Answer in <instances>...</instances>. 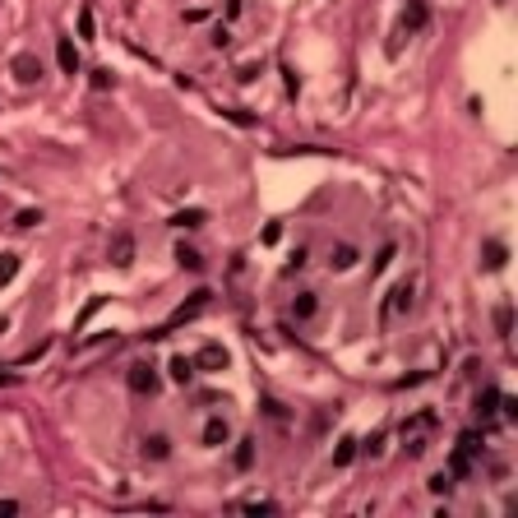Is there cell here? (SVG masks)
<instances>
[{"mask_svg":"<svg viewBox=\"0 0 518 518\" xmlns=\"http://www.w3.org/2000/svg\"><path fill=\"white\" fill-rule=\"evenodd\" d=\"M125 384H130V394H139V398L148 394V398H153L157 389H162V375H157L148 361H135V366L125 370Z\"/></svg>","mask_w":518,"mask_h":518,"instance_id":"1","label":"cell"},{"mask_svg":"<svg viewBox=\"0 0 518 518\" xmlns=\"http://www.w3.org/2000/svg\"><path fill=\"white\" fill-rule=\"evenodd\" d=\"M481 449V440H477V430H468V435H458V449L449 454V477H468L472 472V454Z\"/></svg>","mask_w":518,"mask_h":518,"instance_id":"2","label":"cell"},{"mask_svg":"<svg viewBox=\"0 0 518 518\" xmlns=\"http://www.w3.org/2000/svg\"><path fill=\"white\" fill-rule=\"evenodd\" d=\"M10 75H15V84H23V88H32V84L42 79V61H37L32 51H19L15 61H10Z\"/></svg>","mask_w":518,"mask_h":518,"instance_id":"3","label":"cell"},{"mask_svg":"<svg viewBox=\"0 0 518 518\" xmlns=\"http://www.w3.org/2000/svg\"><path fill=\"white\" fill-rule=\"evenodd\" d=\"M403 310H412V278H407V282H398V287L389 291V301H384L380 320L389 324V320H394V315H403Z\"/></svg>","mask_w":518,"mask_h":518,"instance_id":"4","label":"cell"},{"mask_svg":"<svg viewBox=\"0 0 518 518\" xmlns=\"http://www.w3.org/2000/svg\"><path fill=\"white\" fill-rule=\"evenodd\" d=\"M195 370H227V347L222 343H204L195 356Z\"/></svg>","mask_w":518,"mask_h":518,"instance_id":"5","label":"cell"},{"mask_svg":"<svg viewBox=\"0 0 518 518\" xmlns=\"http://www.w3.org/2000/svg\"><path fill=\"white\" fill-rule=\"evenodd\" d=\"M111 264H116V269H130V264H135V236H130V231H116V236H111Z\"/></svg>","mask_w":518,"mask_h":518,"instance_id":"6","label":"cell"},{"mask_svg":"<svg viewBox=\"0 0 518 518\" xmlns=\"http://www.w3.org/2000/svg\"><path fill=\"white\" fill-rule=\"evenodd\" d=\"M227 440H231L227 416H209V421H204V444H209V449H222Z\"/></svg>","mask_w":518,"mask_h":518,"instance_id":"7","label":"cell"},{"mask_svg":"<svg viewBox=\"0 0 518 518\" xmlns=\"http://www.w3.org/2000/svg\"><path fill=\"white\" fill-rule=\"evenodd\" d=\"M56 61H61L65 75H79V51H75V42H70V37H61V42H56Z\"/></svg>","mask_w":518,"mask_h":518,"instance_id":"8","label":"cell"},{"mask_svg":"<svg viewBox=\"0 0 518 518\" xmlns=\"http://www.w3.org/2000/svg\"><path fill=\"white\" fill-rule=\"evenodd\" d=\"M481 255H486V269H490V274H500L504 259H509V245H504V241H486V245H481Z\"/></svg>","mask_w":518,"mask_h":518,"instance_id":"9","label":"cell"},{"mask_svg":"<svg viewBox=\"0 0 518 518\" xmlns=\"http://www.w3.org/2000/svg\"><path fill=\"white\" fill-rule=\"evenodd\" d=\"M421 28H426V5L412 0L407 10H403V32H421Z\"/></svg>","mask_w":518,"mask_h":518,"instance_id":"10","label":"cell"},{"mask_svg":"<svg viewBox=\"0 0 518 518\" xmlns=\"http://www.w3.org/2000/svg\"><path fill=\"white\" fill-rule=\"evenodd\" d=\"M171 380H176V384H190V380H195V356H171Z\"/></svg>","mask_w":518,"mask_h":518,"instance_id":"11","label":"cell"},{"mask_svg":"<svg viewBox=\"0 0 518 518\" xmlns=\"http://www.w3.org/2000/svg\"><path fill=\"white\" fill-rule=\"evenodd\" d=\"M167 454H171V440H167V435H144V458H157V463H162Z\"/></svg>","mask_w":518,"mask_h":518,"instance_id":"12","label":"cell"},{"mask_svg":"<svg viewBox=\"0 0 518 518\" xmlns=\"http://www.w3.org/2000/svg\"><path fill=\"white\" fill-rule=\"evenodd\" d=\"M315 310H320V301H315V291H301V296L291 301V315H296V320H310Z\"/></svg>","mask_w":518,"mask_h":518,"instance_id":"13","label":"cell"},{"mask_svg":"<svg viewBox=\"0 0 518 518\" xmlns=\"http://www.w3.org/2000/svg\"><path fill=\"white\" fill-rule=\"evenodd\" d=\"M204 222H209L204 209H181V213L171 218V227H204Z\"/></svg>","mask_w":518,"mask_h":518,"instance_id":"14","label":"cell"},{"mask_svg":"<svg viewBox=\"0 0 518 518\" xmlns=\"http://www.w3.org/2000/svg\"><path fill=\"white\" fill-rule=\"evenodd\" d=\"M356 259H361V255H356L352 245H338V250H334V259H329V269H338V274H347V269L356 264Z\"/></svg>","mask_w":518,"mask_h":518,"instance_id":"15","label":"cell"},{"mask_svg":"<svg viewBox=\"0 0 518 518\" xmlns=\"http://www.w3.org/2000/svg\"><path fill=\"white\" fill-rule=\"evenodd\" d=\"M176 264H181V269H190V274H199V269H204V255H199V250H190V245H176Z\"/></svg>","mask_w":518,"mask_h":518,"instance_id":"16","label":"cell"},{"mask_svg":"<svg viewBox=\"0 0 518 518\" xmlns=\"http://www.w3.org/2000/svg\"><path fill=\"white\" fill-rule=\"evenodd\" d=\"M19 264H23V259L15 255V250H5V255H0V287H5V282H15V274H19Z\"/></svg>","mask_w":518,"mask_h":518,"instance_id":"17","label":"cell"},{"mask_svg":"<svg viewBox=\"0 0 518 518\" xmlns=\"http://www.w3.org/2000/svg\"><path fill=\"white\" fill-rule=\"evenodd\" d=\"M352 458H356V440H352V435H343V440H338V449H334V468H347Z\"/></svg>","mask_w":518,"mask_h":518,"instance_id":"18","label":"cell"},{"mask_svg":"<svg viewBox=\"0 0 518 518\" xmlns=\"http://www.w3.org/2000/svg\"><path fill=\"white\" fill-rule=\"evenodd\" d=\"M102 305H107V296H93V301L84 305V315H79V320H75V334H79V329H84V324H88V320H93V315H97V310H102Z\"/></svg>","mask_w":518,"mask_h":518,"instance_id":"19","label":"cell"},{"mask_svg":"<svg viewBox=\"0 0 518 518\" xmlns=\"http://www.w3.org/2000/svg\"><path fill=\"white\" fill-rule=\"evenodd\" d=\"M509 324H514V310H509V305H495V329H500V338H509Z\"/></svg>","mask_w":518,"mask_h":518,"instance_id":"20","label":"cell"},{"mask_svg":"<svg viewBox=\"0 0 518 518\" xmlns=\"http://www.w3.org/2000/svg\"><path fill=\"white\" fill-rule=\"evenodd\" d=\"M255 463V440H241L236 444V468H250Z\"/></svg>","mask_w":518,"mask_h":518,"instance_id":"21","label":"cell"},{"mask_svg":"<svg viewBox=\"0 0 518 518\" xmlns=\"http://www.w3.org/2000/svg\"><path fill=\"white\" fill-rule=\"evenodd\" d=\"M37 222H42V209H23V213L15 218V227L19 231H28V227H37Z\"/></svg>","mask_w":518,"mask_h":518,"instance_id":"22","label":"cell"},{"mask_svg":"<svg viewBox=\"0 0 518 518\" xmlns=\"http://www.w3.org/2000/svg\"><path fill=\"white\" fill-rule=\"evenodd\" d=\"M88 84H93L97 93H107L111 84H116V75H111V70H93V75H88Z\"/></svg>","mask_w":518,"mask_h":518,"instance_id":"23","label":"cell"},{"mask_svg":"<svg viewBox=\"0 0 518 518\" xmlns=\"http://www.w3.org/2000/svg\"><path fill=\"white\" fill-rule=\"evenodd\" d=\"M495 403H500V389H486V394L477 398V412H481V416H490V412H495Z\"/></svg>","mask_w":518,"mask_h":518,"instance_id":"24","label":"cell"},{"mask_svg":"<svg viewBox=\"0 0 518 518\" xmlns=\"http://www.w3.org/2000/svg\"><path fill=\"white\" fill-rule=\"evenodd\" d=\"M426 486L435 490V495H449V486H454V477H449V472H435V477L426 481Z\"/></svg>","mask_w":518,"mask_h":518,"instance_id":"25","label":"cell"},{"mask_svg":"<svg viewBox=\"0 0 518 518\" xmlns=\"http://www.w3.org/2000/svg\"><path fill=\"white\" fill-rule=\"evenodd\" d=\"M394 255H398L394 245H384L380 255H375V264H370V269H375V274H384V269H389V264H394Z\"/></svg>","mask_w":518,"mask_h":518,"instance_id":"26","label":"cell"},{"mask_svg":"<svg viewBox=\"0 0 518 518\" xmlns=\"http://www.w3.org/2000/svg\"><path fill=\"white\" fill-rule=\"evenodd\" d=\"M245 514H278V504H269V500H250V504H241Z\"/></svg>","mask_w":518,"mask_h":518,"instance_id":"27","label":"cell"},{"mask_svg":"<svg viewBox=\"0 0 518 518\" xmlns=\"http://www.w3.org/2000/svg\"><path fill=\"white\" fill-rule=\"evenodd\" d=\"M236 79H241V84H255V79H259V61L241 65V70H236Z\"/></svg>","mask_w":518,"mask_h":518,"instance_id":"28","label":"cell"},{"mask_svg":"<svg viewBox=\"0 0 518 518\" xmlns=\"http://www.w3.org/2000/svg\"><path fill=\"white\" fill-rule=\"evenodd\" d=\"M222 116H227L231 125H255V116H250V111H236V107H231V111H222Z\"/></svg>","mask_w":518,"mask_h":518,"instance_id":"29","label":"cell"},{"mask_svg":"<svg viewBox=\"0 0 518 518\" xmlns=\"http://www.w3.org/2000/svg\"><path fill=\"white\" fill-rule=\"evenodd\" d=\"M79 32H84V37H93V10H79Z\"/></svg>","mask_w":518,"mask_h":518,"instance_id":"30","label":"cell"},{"mask_svg":"<svg viewBox=\"0 0 518 518\" xmlns=\"http://www.w3.org/2000/svg\"><path fill=\"white\" fill-rule=\"evenodd\" d=\"M278 236H282V227H278V222H269V227H264V245H278Z\"/></svg>","mask_w":518,"mask_h":518,"instance_id":"31","label":"cell"},{"mask_svg":"<svg viewBox=\"0 0 518 518\" xmlns=\"http://www.w3.org/2000/svg\"><path fill=\"white\" fill-rule=\"evenodd\" d=\"M19 514V500H0V518H15Z\"/></svg>","mask_w":518,"mask_h":518,"instance_id":"32","label":"cell"}]
</instances>
